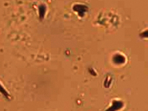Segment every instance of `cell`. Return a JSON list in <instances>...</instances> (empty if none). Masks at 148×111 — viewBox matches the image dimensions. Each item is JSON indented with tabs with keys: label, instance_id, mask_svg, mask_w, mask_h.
Here are the masks:
<instances>
[{
	"label": "cell",
	"instance_id": "1",
	"mask_svg": "<svg viewBox=\"0 0 148 111\" xmlns=\"http://www.w3.org/2000/svg\"><path fill=\"white\" fill-rule=\"evenodd\" d=\"M39 16L40 18H43L44 16V14L46 12L45 8H44V6H41L39 8Z\"/></svg>",
	"mask_w": 148,
	"mask_h": 111
}]
</instances>
